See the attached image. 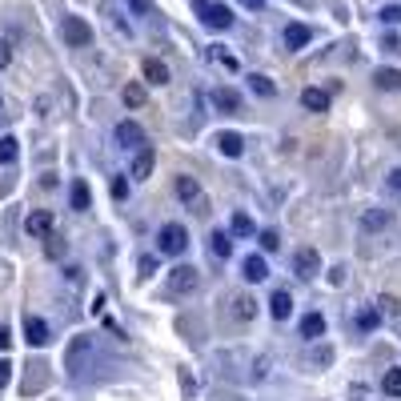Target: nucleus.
<instances>
[{"mask_svg": "<svg viewBox=\"0 0 401 401\" xmlns=\"http://www.w3.org/2000/svg\"><path fill=\"white\" fill-rule=\"evenodd\" d=\"M229 233H233V237H253V217H249V213H233Z\"/></svg>", "mask_w": 401, "mask_h": 401, "instance_id": "4be33fe9", "label": "nucleus"}, {"mask_svg": "<svg viewBox=\"0 0 401 401\" xmlns=\"http://www.w3.org/2000/svg\"><path fill=\"white\" fill-rule=\"evenodd\" d=\"M241 269H245V281H265V277H269V265H265V257L261 253H253V257H245V265H241Z\"/></svg>", "mask_w": 401, "mask_h": 401, "instance_id": "f8f14e48", "label": "nucleus"}, {"mask_svg": "<svg viewBox=\"0 0 401 401\" xmlns=\"http://www.w3.org/2000/svg\"><path fill=\"white\" fill-rule=\"evenodd\" d=\"M16 153H20V149H16V137H0V165H13Z\"/></svg>", "mask_w": 401, "mask_h": 401, "instance_id": "7c9ffc66", "label": "nucleus"}, {"mask_svg": "<svg viewBox=\"0 0 401 401\" xmlns=\"http://www.w3.org/2000/svg\"><path fill=\"white\" fill-rule=\"evenodd\" d=\"M389 185H393V189H401V169H398L393 176H389Z\"/></svg>", "mask_w": 401, "mask_h": 401, "instance_id": "ea45409f", "label": "nucleus"}, {"mask_svg": "<svg viewBox=\"0 0 401 401\" xmlns=\"http://www.w3.org/2000/svg\"><path fill=\"white\" fill-rule=\"evenodd\" d=\"M128 8H133V13H141V16H149V13H153V0H128Z\"/></svg>", "mask_w": 401, "mask_h": 401, "instance_id": "e433bc0d", "label": "nucleus"}, {"mask_svg": "<svg viewBox=\"0 0 401 401\" xmlns=\"http://www.w3.org/2000/svg\"><path fill=\"white\" fill-rule=\"evenodd\" d=\"M213 105L221 112H237L241 109V96L233 93V89H213Z\"/></svg>", "mask_w": 401, "mask_h": 401, "instance_id": "6ab92c4d", "label": "nucleus"}, {"mask_svg": "<svg viewBox=\"0 0 401 401\" xmlns=\"http://www.w3.org/2000/svg\"><path fill=\"white\" fill-rule=\"evenodd\" d=\"M116 144L121 149H144V128L137 121H121L116 125Z\"/></svg>", "mask_w": 401, "mask_h": 401, "instance_id": "1a4fd4ad", "label": "nucleus"}, {"mask_svg": "<svg viewBox=\"0 0 401 401\" xmlns=\"http://www.w3.org/2000/svg\"><path fill=\"white\" fill-rule=\"evenodd\" d=\"M377 321H381V313H377V309H365V313H357V329H361V333H373Z\"/></svg>", "mask_w": 401, "mask_h": 401, "instance_id": "c756f323", "label": "nucleus"}, {"mask_svg": "<svg viewBox=\"0 0 401 401\" xmlns=\"http://www.w3.org/2000/svg\"><path fill=\"white\" fill-rule=\"evenodd\" d=\"M209 56H213V61L221 64V68H229V73H237V68H241V61L233 56V52H225L221 45H213V48H209Z\"/></svg>", "mask_w": 401, "mask_h": 401, "instance_id": "b1692460", "label": "nucleus"}, {"mask_svg": "<svg viewBox=\"0 0 401 401\" xmlns=\"http://www.w3.org/2000/svg\"><path fill=\"white\" fill-rule=\"evenodd\" d=\"M24 233L45 241L48 233H52V213H48V209H32L29 217H24Z\"/></svg>", "mask_w": 401, "mask_h": 401, "instance_id": "0eeeda50", "label": "nucleus"}, {"mask_svg": "<svg viewBox=\"0 0 401 401\" xmlns=\"http://www.w3.org/2000/svg\"><path fill=\"white\" fill-rule=\"evenodd\" d=\"M217 144H221L225 157H241V149H245V141H241L237 133H221V137H217Z\"/></svg>", "mask_w": 401, "mask_h": 401, "instance_id": "5701e85b", "label": "nucleus"}, {"mask_svg": "<svg viewBox=\"0 0 401 401\" xmlns=\"http://www.w3.org/2000/svg\"><path fill=\"white\" fill-rule=\"evenodd\" d=\"M233 309H237V317H241V321H253V317H257V301L249 297V293H241L237 301H233Z\"/></svg>", "mask_w": 401, "mask_h": 401, "instance_id": "a878e982", "label": "nucleus"}, {"mask_svg": "<svg viewBox=\"0 0 401 401\" xmlns=\"http://www.w3.org/2000/svg\"><path fill=\"white\" fill-rule=\"evenodd\" d=\"M153 149H141V153H137V157H133V181H149V173H153Z\"/></svg>", "mask_w": 401, "mask_h": 401, "instance_id": "ddd939ff", "label": "nucleus"}, {"mask_svg": "<svg viewBox=\"0 0 401 401\" xmlns=\"http://www.w3.org/2000/svg\"><path fill=\"white\" fill-rule=\"evenodd\" d=\"M24 341L29 345H48V325L40 317H24Z\"/></svg>", "mask_w": 401, "mask_h": 401, "instance_id": "9b49d317", "label": "nucleus"}, {"mask_svg": "<svg viewBox=\"0 0 401 401\" xmlns=\"http://www.w3.org/2000/svg\"><path fill=\"white\" fill-rule=\"evenodd\" d=\"M249 89H253L257 96H273V93H277V84H273L265 73H253V77H249Z\"/></svg>", "mask_w": 401, "mask_h": 401, "instance_id": "393cba45", "label": "nucleus"}, {"mask_svg": "<svg viewBox=\"0 0 401 401\" xmlns=\"http://www.w3.org/2000/svg\"><path fill=\"white\" fill-rule=\"evenodd\" d=\"M373 84L385 89V93H389V89H401V73L398 68H377V73H373Z\"/></svg>", "mask_w": 401, "mask_h": 401, "instance_id": "412c9836", "label": "nucleus"}, {"mask_svg": "<svg viewBox=\"0 0 401 401\" xmlns=\"http://www.w3.org/2000/svg\"><path fill=\"white\" fill-rule=\"evenodd\" d=\"M89 357H93V337H73V345H68V353H64V365H68V373H80V369L89 365Z\"/></svg>", "mask_w": 401, "mask_h": 401, "instance_id": "39448f33", "label": "nucleus"}, {"mask_svg": "<svg viewBox=\"0 0 401 401\" xmlns=\"http://www.w3.org/2000/svg\"><path fill=\"white\" fill-rule=\"evenodd\" d=\"M389 221H393L389 209H369L365 217H361V229H365V233H377V229H385Z\"/></svg>", "mask_w": 401, "mask_h": 401, "instance_id": "2eb2a0df", "label": "nucleus"}, {"mask_svg": "<svg viewBox=\"0 0 401 401\" xmlns=\"http://www.w3.org/2000/svg\"><path fill=\"white\" fill-rule=\"evenodd\" d=\"M8 345H13V337H8V329H4V325H0V353L8 349Z\"/></svg>", "mask_w": 401, "mask_h": 401, "instance_id": "58836bf2", "label": "nucleus"}, {"mask_svg": "<svg viewBox=\"0 0 401 401\" xmlns=\"http://www.w3.org/2000/svg\"><path fill=\"white\" fill-rule=\"evenodd\" d=\"M61 32H64V40H68L73 48H89V45H93V29H89V20H84V16H64Z\"/></svg>", "mask_w": 401, "mask_h": 401, "instance_id": "7ed1b4c3", "label": "nucleus"}, {"mask_svg": "<svg viewBox=\"0 0 401 401\" xmlns=\"http://www.w3.org/2000/svg\"><path fill=\"white\" fill-rule=\"evenodd\" d=\"M309 40H313V29H309V24H289L285 29V45L289 48H305Z\"/></svg>", "mask_w": 401, "mask_h": 401, "instance_id": "f3484780", "label": "nucleus"}, {"mask_svg": "<svg viewBox=\"0 0 401 401\" xmlns=\"http://www.w3.org/2000/svg\"><path fill=\"white\" fill-rule=\"evenodd\" d=\"M0 116H4V100H0Z\"/></svg>", "mask_w": 401, "mask_h": 401, "instance_id": "79ce46f5", "label": "nucleus"}, {"mask_svg": "<svg viewBox=\"0 0 401 401\" xmlns=\"http://www.w3.org/2000/svg\"><path fill=\"white\" fill-rule=\"evenodd\" d=\"M321 333H325V317H321V313H305V317H301V337L317 341Z\"/></svg>", "mask_w": 401, "mask_h": 401, "instance_id": "aec40b11", "label": "nucleus"}, {"mask_svg": "<svg viewBox=\"0 0 401 401\" xmlns=\"http://www.w3.org/2000/svg\"><path fill=\"white\" fill-rule=\"evenodd\" d=\"M176 197L192 209V213H201L205 209V197H201V185L192 181V176H176Z\"/></svg>", "mask_w": 401, "mask_h": 401, "instance_id": "423d86ee", "label": "nucleus"}, {"mask_svg": "<svg viewBox=\"0 0 401 401\" xmlns=\"http://www.w3.org/2000/svg\"><path fill=\"white\" fill-rule=\"evenodd\" d=\"M64 249H68V245H64V237H56V233H48V237H45V253L52 257V261H61Z\"/></svg>", "mask_w": 401, "mask_h": 401, "instance_id": "c85d7f7f", "label": "nucleus"}, {"mask_svg": "<svg viewBox=\"0 0 401 401\" xmlns=\"http://www.w3.org/2000/svg\"><path fill=\"white\" fill-rule=\"evenodd\" d=\"M209 249H213V257H229V253H233V245H229V233H221V229H217V233L209 237Z\"/></svg>", "mask_w": 401, "mask_h": 401, "instance_id": "bb28decb", "label": "nucleus"}, {"mask_svg": "<svg viewBox=\"0 0 401 401\" xmlns=\"http://www.w3.org/2000/svg\"><path fill=\"white\" fill-rule=\"evenodd\" d=\"M141 73H144V80H149V84H169V64H160L157 56H144Z\"/></svg>", "mask_w": 401, "mask_h": 401, "instance_id": "9d476101", "label": "nucleus"}, {"mask_svg": "<svg viewBox=\"0 0 401 401\" xmlns=\"http://www.w3.org/2000/svg\"><path fill=\"white\" fill-rule=\"evenodd\" d=\"M293 269H297V277H317L321 273V257H317V249H297L293 253Z\"/></svg>", "mask_w": 401, "mask_h": 401, "instance_id": "6e6552de", "label": "nucleus"}, {"mask_svg": "<svg viewBox=\"0 0 401 401\" xmlns=\"http://www.w3.org/2000/svg\"><path fill=\"white\" fill-rule=\"evenodd\" d=\"M381 20L385 24H401V4H389V8L381 13Z\"/></svg>", "mask_w": 401, "mask_h": 401, "instance_id": "72a5a7b5", "label": "nucleus"}, {"mask_svg": "<svg viewBox=\"0 0 401 401\" xmlns=\"http://www.w3.org/2000/svg\"><path fill=\"white\" fill-rule=\"evenodd\" d=\"M197 285H201V273L192 269V265H176V269L169 273V289H165V293H169V297H189Z\"/></svg>", "mask_w": 401, "mask_h": 401, "instance_id": "f03ea898", "label": "nucleus"}, {"mask_svg": "<svg viewBox=\"0 0 401 401\" xmlns=\"http://www.w3.org/2000/svg\"><path fill=\"white\" fill-rule=\"evenodd\" d=\"M157 245H160V253L181 257L185 249H189V233H185L181 225H165V229L157 233Z\"/></svg>", "mask_w": 401, "mask_h": 401, "instance_id": "20e7f679", "label": "nucleus"}, {"mask_svg": "<svg viewBox=\"0 0 401 401\" xmlns=\"http://www.w3.org/2000/svg\"><path fill=\"white\" fill-rule=\"evenodd\" d=\"M381 389L389 393V398H401V369H389L381 377Z\"/></svg>", "mask_w": 401, "mask_h": 401, "instance_id": "cd10ccee", "label": "nucleus"}, {"mask_svg": "<svg viewBox=\"0 0 401 401\" xmlns=\"http://www.w3.org/2000/svg\"><path fill=\"white\" fill-rule=\"evenodd\" d=\"M68 201H73V209H77V213H84V209L93 205V197H89V185H84V181H73V189H68Z\"/></svg>", "mask_w": 401, "mask_h": 401, "instance_id": "a211bd4d", "label": "nucleus"}, {"mask_svg": "<svg viewBox=\"0 0 401 401\" xmlns=\"http://www.w3.org/2000/svg\"><path fill=\"white\" fill-rule=\"evenodd\" d=\"M269 313H273L277 321H285L289 313H293V297H289L285 289H277V293L269 297Z\"/></svg>", "mask_w": 401, "mask_h": 401, "instance_id": "dca6fc26", "label": "nucleus"}, {"mask_svg": "<svg viewBox=\"0 0 401 401\" xmlns=\"http://www.w3.org/2000/svg\"><path fill=\"white\" fill-rule=\"evenodd\" d=\"M8 61H13V45L0 36V68H8Z\"/></svg>", "mask_w": 401, "mask_h": 401, "instance_id": "c9c22d12", "label": "nucleus"}, {"mask_svg": "<svg viewBox=\"0 0 401 401\" xmlns=\"http://www.w3.org/2000/svg\"><path fill=\"white\" fill-rule=\"evenodd\" d=\"M241 4H249V8H261V4H265V0H241Z\"/></svg>", "mask_w": 401, "mask_h": 401, "instance_id": "a19ab883", "label": "nucleus"}, {"mask_svg": "<svg viewBox=\"0 0 401 401\" xmlns=\"http://www.w3.org/2000/svg\"><path fill=\"white\" fill-rule=\"evenodd\" d=\"M121 96H125L128 109H141V105H144V89H141V84H125V93H121Z\"/></svg>", "mask_w": 401, "mask_h": 401, "instance_id": "2f4dec72", "label": "nucleus"}, {"mask_svg": "<svg viewBox=\"0 0 401 401\" xmlns=\"http://www.w3.org/2000/svg\"><path fill=\"white\" fill-rule=\"evenodd\" d=\"M112 197H116V201H125V197H128V181H125V176H116V181H112Z\"/></svg>", "mask_w": 401, "mask_h": 401, "instance_id": "f704fd0d", "label": "nucleus"}, {"mask_svg": "<svg viewBox=\"0 0 401 401\" xmlns=\"http://www.w3.org/2000/svg\"><path fill=\"white\" fill-rule=\"evenodd\" d=\"M301 105L309 112H329V93L325 89H305L301 93Z\"/></svg>", "mask_w": 401, "mask_h": 401, "instance_id": "4468645a", "label": "nucleus"}, {"mask_svg": "<svg viewBox=\"0 0 401 401\" xmlns=\"http://www.w3.org/2000/svg\"><path fill=\"white\" fill-rule=\"evenodd\" d=\"M8 377H13V365H8V361H4V357H0V389H4V385H8Z\"/></svg>", "mask_w": 401, "mask_h": 401, "instance_id": "4c0bfd02", "label": "nucleus"}, {"mask_svg": "<svg viewBox=\"0 0 401 401\" xmlns=\"http://www.w3.org/2000/svg\"><path fill=\"white\" fill-rule=\"evenodd\" d=\"M277 245H281V237H277L273 229H265V233H261V249H265V253H273Z\"/></svg>", "mask_w": 401, "mask_h": 401, "instance_id": "473e14b6", "label": "nucleus"}, {"mask_svg": "<svg viewBox=\"0 0 401 401\" xmlns=\"http://www.w3.org/2000/svg\"><path fill=\"white\" fill-rule=\"evenodd\" d=\"M192 8L201 16V24H209V29H217V32L233 24V13H229L225 4H217V0H192Z\"/></svg>", "mask_w": 401, "mask_h": 401, "instance_id": "f257e3e1", "label": "nucleus"}]
</instances>
